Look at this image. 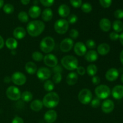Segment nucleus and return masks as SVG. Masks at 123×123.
Segmentation results:
<instances>
[{
	"label": "nucleus",
	"instance_id": "obj_1",
	"mask_svg": "<svg viewBox=\"0 0 123 123\" xmlns=\"http://www.w3.org/2000/svg\"><path fill=\"white\" fill-rule=\"evenodd\" d=\"M45 28V25L41 20H36L30 22L26 26V30L30 36L37 37L40 36Z\"/></svg>",
	"mask_w": 123,
	"mask_h": 123
},
{
	"label": "nucleus",
	"instance_id": "obj_2",
	"mask_svg": "<svg viewBox=\"0 0 123 123\" xmlns=\"http://www.w3.org/2000/svg\"><path fill=\"white\" fill-rule=\"evenodd\" d=\"M43 106L48 108H54L57 106L60 102V97L58 94L55 92H49L43 97Z\"/></svg>",
	"mask_w": 123,
	"mask_h": 123
},
{
	"label": "nucleus",
	"instance_id": "obj_3",
	"mask_svg": "<svg viewBox=\"0 0 123 123\" xmlns=\"http://www.w3.org/2000/svg\"><path fill=\"white\" fill-rule=\"evenodd\" d=\"M61 64L68 70H74L78 67V60L74 56L67 55L61 59Z\"/></svg>",
	"mask_w": 123,
	"mask_h": 123
},
{
	"label": "nucleus",
	"instance_id": "obj_4",
	"mask_svg": "<svg viewBox=\"0 0 123 123\" xmlns=\"http://www.w3.org/2000/svg\"><path fill=\"white\" fill-rule=\"evenodd\" d=\"M55 43L54 38L51 37H46L42 40L40 44V48L43 52L49 54L54 50Z\"/></svg>",
	"mask_w": 123,
	"mask_h": 123
},
{
	"label": "nucleus",
	"instance_id": "obj_5",
	"mask_svg": "<svg viewBox=\"0 0 123 123\" xmlns=\"http://www.w3.org/2000/svg\"><path fill=\"white\" fill-rule=\"evenodd\" d=\"M69 28V24L66 19H61L55 22L54 25L55 31L59 34H64L66 33Z\"/></svg>",
	"mask_w": 123,
	"mask_h": 123
},
{
	"label": "nucleus",
	"instance_id": "obj_6",
	"mask_svg": "<svg viewBox=\"0 0 123 123\" xmlns=\"http://www.w3.org/2000/svg\"><path fill=\"white\" fill-rule=\"evenodd\" d=\"M95 94L99 99H105L110 96L111 90L106 85H98L95 89Z\"/></svg>",
	"mask_w": 123,
	"mask_h": 123
},
{
	"label": "nucleus",
	"instance_id": "obj_7",
	"mask_svg": "<svg viewBox=\"0 0 123 123\" xmlns=\"http://www.w3.org/2000/svg\"><path fill=\"white\" fill-rule=\"evenodd\" d=\"M92 94L91 91L87 88L82 89L78 94V99L83 105H88L92 100Z\"/></svg>",
	"mask_w": 123,
	"mask_h": 123
},
{
	"label": "nucleus",
	"instance_id": "obj_8",
	"mask_svg": "<svg viewBox=\"0 0 123 123\" xmlns=\"http://www.w3.org/2000/svg\"><path fill=\"white\" fill-rule=\"evenodd\" d=\"M6 95L10 100L13 101L18 100L21 97V93L19 89L14 86H10L7 89Z\"/></svg>",
	"mask_w": 123,
	"mask_h": 123
},
{
	"label": "nucleus",
	"instance_id": "obj_9",
	"mask_svg": "<svg viewBox=\"0 0 123 123\" xmlns=\"http://www.w3.org/2000/svg\"><path fill=\"white\" fill-rule=\"evenodd\" d=\"M11 79L13 84L20 86L25 84L26 81V77L24 73L20 72H16L12 74Z\"/></svg>",
	"mask_w": 123,
	"mask_h": 123
},
{
	"label": "nucleus",
	"instance_id": "obj_10",
	"mask_svg": "<svg viewBox=\"0 0 123 123\" xmlns=\"http://www.w3.org/2000/svg\"><path fill=\"white\" fill-rule=\"evenodd\" d=\"M36 73L37 78L41 80H46L51 76V71L47 67L38 68Z\"/></svg>",
	"mask_w": 123,
	"mask_h": 123
},
{
	"label": "nucleus",
	"instance_id": "obj_11",
	"mask_svg": "<svg viewBox=\"0 0 123 123\" xmlns=\"http://www.w3.org/2000/svg\"><path fill=\"white\" fill-rule=\"evenodd\" d=\"M73 47V41L70 38H66L61 42L60 48L63 52H68Z\"/></svg>",
	"mask_w": 123,
	"mask_h": 123
},
{
	"label": "nucleus",
	"instance_id": "obj_12",
	"mask_svg": "<svg viewBox=\"0 0 123 123\" xmlns=\"http://www.w3.org/2000/svg\"><path fill=\"white\" fill-rule=\"evenodd\" d=\"M44 63L46 66L50 67H54L58 64V59L56 56L53 54H49L43 58Z\"/></svg>",
	"mask_w": 123,
	"mask_h": 123
},
{
	"label": "nucleus",
	"instance_id": "obj_13",
	"mask_svg": "<svg viewBox=\"0 0 123 123\" xmlns=\"http://www.w3.org/2000/svg\"><path fill=\"white\" fill-rule=\"evenodd\" d=\"M74 52L78 56H84L86 52V47L82 42H77L74 45Z\"/></svg>",
	"mask_w": 123,
	"mask_h": 123
},
{
	"label": "nucleus",
	"instance_id": "obj_14",
	"mask_svg": "<svg viewBox=\"0 0 123 123\" xmlns=\"http://www.w3.org/2000/svg\"><path fill=\"white\" fill-rule=\"evenodd\" d=\"M119 76V72L117 69L115 68H112L108 70L105 74L106 78L110 82H113L116 80Z\"/></svg>",
	"mask_w": 123,
	"mask_h": 123
},
{
	"label": "nucleus",
	"instance_id": "obj_15",
	"mask_svg": "<svg viewBox=\"0 0 123 123\" xmlns=\"http://www.w3.org/2000/svg\"><path fill=\"white\" fill-rule=\"evenodd\" d=\"M114 103L111 100H106L102 105V110L106 114L110 113L114 110Z\"/></svg>",
	"mask_w": 123,
	"mask_h": 123
},
{
	"label": "nucleus",
	"instance_id": "obj_16",
	"mask_svg": "<svg viewBox=\"0 0 123 123\" xmlns=\"http://www.w3.org/2000/svg\"><path fill=\"white\" fill-rule=\"evenodd\" d=\"M57 118V113L54 110H49L45 113L44 119L47 123H53Z\"/></svg>",
	"mask_w": 123,
	"mask_h": 123
},
{
	"label": "nucleus",
	"instance_id": "obj_17",
	"mask_svg": "<svg viewBox=\"0 0 123 123\" xmlns=\"http://www.w3.org/2000/svg\"><path fill=\"white\" fill-rule=\"evenodd\" d=\"M113 97L115 99L120 100L123 98V86L118 85L114 86L112 91Z\"/></svg>",
	"mask_w": 123,
	"mask_h": 123
},
{
	"label": "nucleus",
	"instance_id": "obj_18",
	"mask_svg": "<svg viewBox=\"0 0 123 123\" xmlns=\"http://www.w3.org/2000/svg\"><path fill=\"white\" fill-rule=\"evenodd\" d=\"M13 36L15 38L18 40H21L24 38L26 36V31L23 27H19L16 28L13 31Z\"/></svg>",
	"mask_w": 123,
	"mask_h": 123
},
{
	"label": "nucleus",
	"instance_id": "obj_19",
	"mask_svg": "<svg viewBox=\"0 0 123 123\" xmlns=\"http://www.w3.org/2000/svg\"><path fill=\"white\" fill-rule=\"evenodd\" d=\"M98 58V54L96 50H90L85 54V59L89 62H93Z\"/></svg>",
	"mask_w": 123,
	"mask_h": 123
},
{
	"label": "nucleus",
	"instance_id": "obj_20",
	"mask_svg": "<svg viewBox=\"0 0 123 123\" xmlns=\"http://www.w3.org/2000/svg\"><path fill=\"white\" fill-rule=\"evenodd\" d=\"M99 26L102 31L105 32H108L111 30V23L110 20L107 18H103L100 21Z\"/></svg>",
	"mask_w": 123,
	"mask_h": 123
},
{
	"label": "nucleus",
	"instance_id": "obj_21",
	"mask_svg": "<svg viewBox=\"0 0 123 123\" xmlns=\"http://www.w3.org/2000/svg\"><path fill=\"white\" fill-rule=\"evenodd\" d=\"M78 80V74L75 72H70L66 78V82L68 85L72 86L75 85Z\"/></svg>",
	"mask_w": 123,
	"mask_h": 123
},
{
	"label": "nucleus",
	"instance_id": "obj_22",
	"mask_svg": "<svg viewBox=\"0 0 123 123\" xmlns=\"http://www.w3.org/2000/svg\"><path fill=\"white\" fill-rule=\"evenodd\" d=\"M41 8L37 6H32L28 11V14L31 18L36 19L40 16L41 14Z\"/></svg>",
	"mask_w": 123,
	"mask_h": 123
},
{
	"label": "nucleus",
	"instance_id": "obj_23",
	"mask_svg": "<svg viewBox=\"0 0 123 123\" xmlns=\"http://www.w3.org/2000/svg\"><path fill=\"white\" fill-rule=\"evenodd\" d=\"M70 13L69 7L66 4H62L58 8V14L62 18H66L68 16Z\"/></svg>",
	"mask_w": 123,
	"mask_h": 123
},
{
	"label": "nucleus",
	"instance_id": "obj_24",
	"mask_svg": "<svg viewBox=\"0 0 123 123\" xmlns=\"http://www.w3.org/2000/svg\"><path fill=\"white\" fill-rule=\"evenodd\" d=\"M110 51V46L108 44L103 43L97 47V52L101 55H105Z\"/></svg>",
	"mask_w": 123,
	"mask_h": 123
},
{
	"label": "nucleus",
	"instance_id": "obj_25",
	"mask_svg": "<svg viewBox=\"0 0 123 123\" xmlns=\"http://www.w3.org/2000/svg\"><path fill=\"white\" fill-rule=\"evenodd\" d=\"M25 70L30 74H34L37 72V67L36 64L31 61H29L25 64Z\"/></svg>",
	"mask_w": 123,
	"mask_h": 123
},
{
	"label": "nucleus",
	"instance_id": "obj_26",
	"mask_svg": "<svg viewBox=\"0 0 123 123\" xmlns=\"http://www.w3.org/2000/svg\"><path fill=\"white\" fill-rule=\"evenodd\" d=\"M43 106V102L39 99H36L32 101L30 105V108L33 111L38 112L42 109Z\"/></svg>",
	"mask_w": 123,
	"mask_h": 123
},
{
	"label": "nucleus",
	"instance_id": "obj_27",
	"mask_svg": "<svg viewBox=\"0 0 123 123\" xmlns=\"http://www.w3.org/2000/svg\"><path fill=\"white\" fill-rule=\"evenodd\" d=\"M42 18L44 21H50L53 18L52 10L50 8H46V9H44L42 12Z\"/></svg>",
	"mask_w": 123,
	"mask_h": 123
},
{
	"label": "nucleus",
	"instance_id": "obj_28",
	"mask_svg": "<svg viewBox=\"0 0 123 123\" xmlns=\"http://www.w3.org/2000/svg\"><path fill=\"white\" fill-rule=\"evenodd\" d=\"M6 45L7 48L9 49L14 50L15 49H16L17 46H18V42L15 38L10 37V38H7L6 40Z\"/></svg>",
	"mask_w": 123,
	"mask_h": 123
},
{
	"label": "nucleus",
	"instance_id": "obj_29",
	"mask_svg": "<svg viewBox=\"0 0 123 123\" xmlns=\"http://www.w3.org/2000/svg\"><path fill=\"white\" fill-rule=\"evenodd\" d=\"M112 28L115 32H120L123 30V23L121 20H117L113 22Z\"/></svg>",
	"mask_w": 123,
	"mask_h": 123
},
{
	"label": "nucleus",
	"instance_id": "obj_30",
	"mask_svg": "<svg viewBox=\"0 0 123 123\" xmlns=\"http://www.w3.org/2000/svg\"><path fill=\"white\" fill-rule=\"evenodd\" d=\"M20 98L24 102H29L32 100V98H33V96H32V94L30 91H25L21 94V97H20Z\"/></svg>",
	"mask_w": 123,
	"mask_h": 123
},
{
	"label": "nucleus",
	"instance_id": "obj_31",
	"mask_svg": "<svg viewBox=\"0 0 123 123\" xmlns=\"http://www.w3.org/2000/svg\"><path fill=\"white\" fill-rule=\"evenodd\" d=\"M86 72L90 76H94L97 72V67L94 64H90L86 68Z\"/></svg>",
	"mask_w": 123,
	"mask_h": 123
},
{
	"label": "nucleus",
	"instance_id": "obj_32",
	"mask_svg": "<svg viewBox=\"0 0 123 123\" xmlns=\"http://www.w3.org/2000/svg\"><path fill=\"white\" fill-rule=\"evenodd\" d=\"M44 88L48 92H52L54 89V84L52 80H46L44 84Z\"/></svg>",
	"mask_w": 123,
	"mask_h": 123
},
{
	"label": "nucleus",
	"instance_id": "obj_33",
	"mask_svg": "<svg viewBox=\"0 0 123 123\" xmlns=\"http://www.w3.org/2000/svg\"><path fill=\"white\" fill-rule=\"evenodd\" d=\"M18 19L20 20L21 22L26 23L28 21L29 18L28 15L27 13L25 12H20V13L18 14Z\"/></svg>",
	"mask_w": 123,
	"mask_h": 123
},
{
	"label": "nucleus",
	"instance_id": "obj_34",
	"mask_svg": "<svg viewBox=\"0 0 123 123\" xmlns=\"http://www.w3.org/2000/svg\"><path fill=\"white\" fill-rule=\"evenodd\" d=\"M43 55L41 52L38 51H35L32 54V58L37 62H40L43 59Z\"/></svg>",
	"mask_w": 123,
	"mask_h": 123
},
{
	"label": "nucleus",
	"instance_id": "obj_35",
	"mask_svg": "<svg viewBox=\"0 0 123 123\" xmlns=\"http://www.w3.org/2000/svg\"><path fill=\"white\" fill-rule=\"evenodd\" d=\"M92 6L90 3H88V2L83 4L81 6L82 10L85 13H90L92 11Z\"/></svg>",
	"mask_w": 123,
	"mask_h": 123
},
{
	"label": "nucleus",
	"instance_id": "obj_36",
	"mask_svg": "<svg viewBox=\"0 0 123 123\" xmlns=\"http://www.w3.org/2000/svg\"><path fill=\"white\" fill-rule=\"evenodd\" d=\"M3 10L6 14H11L14 12V7L10 4H7L4 6Z\"/></svg>",
	"mask_w": 123,
	"mask_h": 123
},
{
	"label": "nucleus",
	"instance_id": "obj_37",
	"mask_svg": "<svg viewBox=\"0 0 123 123\" xmlns=\"http://www.w3.org/2000/svg\"><path fill=\"white\" fill-rule=\"evenodd\" d=\"M112 0H99L100 4L104 8H109L112 4Z\"/></svg>",
	"mask_w": 123,
	"mask_h": 123
},
{
	"label": "nucleus",
	"instance_id": "obj_38",
	"mask_svg": "<svg viewBox=\"0 0 123 123\" xmlns=\"http://www.w3.org/2000/svg\"><path fill=\"white\" fill-rule=\"evenodd\" d=\"M62 76L61 73H55L52 77V82L55 84H59L61 81Z\"/></svg>",
	"mask_w": 123,
	"mask_h": 123
},
{
	"label": "nucleus",
	"instance_id": "obj_39",
	"mask_svg": "<svg viewBox=\"0 0 123 123\" xmlns=\"http://www.w3.org/2000/svg\"><path fill=\"white\" fill-rule=\"evenodd\" d=\"M91 106L94 108H97L100 105V99L98 98H95L91 101Z\"/></svg>",
	"mask_w": 123,
	"mask_h": 123
},
{
	"label": "nucleus",
	"instance_id": "obj_40",
	"mask_svg": "<svg viewBox=\"0 0 123 123\" xmlns=\"http://www.w3.org/2000/svg\"><path fill=\"white\" fill-rule=\"evenodd\" d=\"M78 16L74 14H71L70 16H69L68 18V24H74L75 23H76V22L78 21Z\"/></svg>",
	"mask_w": 123,
	"mask_h": 123
},
{
	"label": "nucleus",
	"instance_id": "obj_41",
	"mask_svg": "<svg viewBox=\"0 0 123 123\" xmlns=\"http://www.w3.org/2000/svg\"><path fill=\"white\" fill-rule=\"evenodd\" d=\"M69 36L71 37V38L73 39H76L79 36V32L76 29H72L70 31Z\"/></svg>",
	"mask_w": 123,
	"mask_h": 123
},
{
	"label": "nucleus",
	"instance_id": "obj_42",
	"mask_svg": "<svg viewBox=\"0 0 123 123\" xmlns=\"http://www.w3.org/2000/svg\"><path fill=\"white\" fill-rule=\"evenodd\" d=\"M86 47H87L89 49H94L96 47V42L93 40H88L86 42Z\"/></svg>",
	"mask_w": 123,
	"mask_h": 123
},
{
	"label": "nucleus",
	"instance_id": "obj_43",
	"mask_svg": "<svg viewBox=\"0 0 123 123\" xmlns=\"http://www.w3.org/2000/svg\"><path fill=\"white\" fill-rule=\"evenodd\" d=\"M70 2L74 8H79L82 6V0H70Z\"/></svg>",
	"mask_w": 123,
	"mask_h": 123
},
{
	"label": "nucleus",
	"instance_id": "obj_44",
	"mask_svg": "<svg viewBox=\"0 0 123 123\" xmlns=\"http://www.w3.org/2000/svg\"><path fill=\"white\" fill-rule=\"evenodd\" d=\"M40 1L44 7H50L54 4L55 0H40Z\"/></svg>",
	"mask_w": 123,
	"mask_h": 123
},
{
	"label": "nucleus",
	"instance_id": "obj_45",
	"mask_svg": "<svg viewBox=\"0 0 123 123\" xmlns=\"http://www.w3.org/2000/svg\"><path fill=\"white\" fill-rule=\"evenodd\" d=\"M114 16L117 19H121L123 18V10L121 9H118L114 12Z\"/></svg>",
	"mask_w": 123,
	"mask_h": 123
},
{
	"label": "nucleus",
	"instance_id": "obj_46",
	"mask_svg": "<svg viewBox=\"0 0 123 123\" xmlns=\"http://www.w3.org/2000/svg\"><path fill=\"white\" fill-rule=\"evenodd\" d=\"M119 36H120V35L117 32L114 31V32H111L110 34H109V38L112 40H117L119 38Z\"/></svg>",
	"mask_w": 123,
	"mask_h": 123
},
{
	"label": "nucleus",
	"instance_id": "obj_47",
	"mask_svg": "<svg viewBox=\"0 0 123 123\" xmlns=\"http://www.w3.org/2000/svg\"><path fill=\"white\" fill-rule=\"evenodd\" d=\"M76 70L78 74H80V75H81V76L84 75L85 73V72H85V68H84V67H82V66H78Z\"/></svg>",
	"mask_w": 123,
	"mask_h": 123
},
{
	"label": "nucleus",
	"instance_id": "obj_48",
	"mask_svg": "<svg viewBox=\"0 0 123 123\" xmlns=\"http://www.w3.org/2000/svg\"><path fill=\"white\" fill-rule=\"evenodd\" d=\"M52 71L55 74V73H61L62 72V68L59 65H56V66L53 67Z\"/></svg>",
	"mask_w": 123,
	"mask_h": 123
},
{
	"label": "nucleus",
	"instance_id": "obj_49",
	"mask_svg": "<svg viewBox=\"0 0 123 123\" xmlns=\"http://www.w3.org/2000/svg\"><path fill=\"white\" fill-rule=\"evenodd\" d=\"M92 82L94 85H98L99 83L100 82V79L98 76H92Z\"/></svg>",
	"mask_w": 123,
	"mask_h": 123
},
{
	"label": "nucleus",
	"instance_id": "obj_50",
	"mask_svg": "<svg viewBox=\"0 0 123 123\" xmlns=\"http://www.w3.org/2000/svg\"><path fill=\"white\" fill-rule=\"evenodd\" d=\"M12 123H24V120L19 117H15L12 120Z\"/></svg>",
	"mask_w": 123,
	"mask_h": 123
},
{
	"label": "nucleus",
	"instance_id": "obj_51",
	"mask_svg": "<svg viewBox=\"0 0 123 123\" xmlns=\"http://www.w3.org/2000/svg\"><path fill=\"white\" fill-rule=\"evenodd\" d=\"M4 45V40L3 38L0 36V49L3 48Z\"/></svg>",
	"mask_w": 123,
	"mask_h": 123
},
{
	"label": "nucleus",
	"instance_id": "obj_52",
	"mask_svg": "<svg viewBox=\"0 0 123 123\" xmlns=\"http://www.w3.org/2000/svg\"><path fill=\"white\" fill-rule=\"evenodd\" d=\"M4 80L5 82L9 83L10 82L12 81V79H11V78L9 76H6L4 78Z\"/></svg>",
	"mask_w": 123,
	"mask_h": 123
},
{
	"label": "nucleus",
	"instance_id": "obj_53",
	"mask_svg": "<svg viewBox=\"0 0 123 123\" xmlns=\"http://www.w3.org/2000/svg\"><path fill=\"white\" fill-rule=\"evenodd\" d=\"M30 2V0H21V2L24 5H28Z\"/></svg>",
	"mask_w": 123,
	"mask_h": 123
},
{
	"label": "nucleus",
	"instance_id": "obj_54",
	"mask_svg": "<svg viewBox=\"0 0 123 123\" xmlns=\"http://www.w3.org/2000/svg\"><path fill=\"white\" fill-rule=\"evenodd\" d=\"M119 39H120V42H121V44L123 46V32L119 36Z\"/></svg>",
	"mask_w": 123,
	"mask_h": 123
},
{
	"label": "nucleus",
	"instance_id": "obj_55",
	"mask_svg": "<svg viewBox=\"0 0 123 123\" xmlns=\"http://www.w3.org/2000/svg\"><path fill=\"white\" fill-rule=\"evenodd\" d=\"M120 61H121V63H122V64L123 65V50L121 51V52L120 53Z\"/></svg>",
	"mask_w": 123,
	"mask_h": 123
},
{
	"label": "nucleus",
	"instance_id": "obj_56",
	"mask_svg": "<svg viewBox=\"0 0 123 123\" xmlns=\"http://www.w3.org/2000/svg\"><path fill=\"white\" fill-rule=\"evenodd\" d=\"M4 5V0H0V8L3 7Z\"/></svg>",
	"mask_w": 123,
	"mask_h": 123
},
{
	"label": "nucleus",
	"instance_id": "obj_57",
	"mask_svg": "<svg viewBox=\"0 0 123 123\" xmlns=\"http://www.w3.org/2000/svg\"><path fill=\"white\" fill-rule=\"evenodd\" d=\"M121 82L123 83V74H122V76H121Z\"/></svg>",
	"mask_w": 123,
	"mask_h": 123
}]
</instances>
